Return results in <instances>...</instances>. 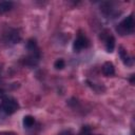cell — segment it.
<instances>
[{
  "label": "cell",
  "instance_id": "4fadbf2b",
  "mask_svg": "<svg viewBox=\"0 0 135 135\" xmlns=\"http://www.w3.org/2000/svg\"><path fill=\"white\" fill-rule=\"evenodd\" d=\"M3 97V91L0 89V98H2Z\"/></svg>",
  "mask_w": 135,
  "mask_h": 135
},
{
  "label": "cell",
  "instance_id": "5bb4252c",
  "mask_svg": "<svg viewBox=\"0 0 135 135\" xmlns=\"http://www.w3.org/2000/svg\"><path fill=\"white\" fill-rule=\"evenodd\" d=\"M5 135H14V134H5Z\"/></svg>",
  "mask_w": 135,
  "mask_h": 135
},
{
  "label": "cell",
  "instance_id": "3957f363",
  "mask_svg": "<svg viewBox=\"0 0 135 135\" xmlns=\"http://www.w3.org/2000/svg\"><path fill=\"white\" fill-rule=\"evenodd\" d=\"M88 46H89V40H88V38L85 36L79 34L77 36V38L75 39L74 43H73L74 51L75 52H80L81 50H83V49H85Z\"/></svg>",
  "mask_w": 135,
  "mask_h": 135
},
{
  "label": "cell",
  "instance_id": "8992f818",
  "mask_svg": "<svg viewBox=\"0 0 135 135\" xmlns=\"http://www.w3.org/2000/svg\"><path fill=\"white\" fill-rule=\"evenodd\" d=\"M102 74L107 77H110V76H113L115 74V68H114V64L110 61H107L103 63L102 65Z\"/></svg>",
  "mask_w": 135,
  "mask_h": 135
},
{
  "label": "cell",
  "instance_id": "5b68a950",
  "mask_svg": "<svg viewBox=\"0 0 135 135\" xmlns=\"http://www.w3.org/2000/svg\"><path fill=\"white\" fill-rule=\"evenodd\" d=\"M118 53H119V56H120V59L122 60V62L126 64V65H132L133 64V59L132 57L128 54V52L122 47V46H119L118 47Z\"/></svg>",
  "mask_w": 135,
  "mask_h": 135
},
{
  "label": "cell",
  "instance_id": "7a4b0ae2",
  "mask_svg": "<svg viewBox=\"0 0 135 135\" xmlns=\"http://www.w3.org/2000/svg\"><path fill=\"white\" fill-rule=\"evenodd\" d=\"M19 104L17 100L13 97H4L1 102V110L6 114V115H12L16 111H18Z\"/></svg>",
  "mask_w": 135,
  "mask_h": 135
},
{
  "label": "cell",
  "instance_id": "9c48e42d",
  "mask_svg": "<svg viewBox=\"0 0 135 135\" xmlns=\"http://www.w3.org/2000/svg\"><path fill=\"white\" fill-rule=\"evenodd\" d=\"M35 123V119L31 115H26L23 117V126L24 128H32Z\"/></svg>",
  "mask_w": 135,
  "mask_h": 135
},
{
  "label": "cell",
  "instance_id": "8fae6325",
  "mask_svg": "<svg viewBox=\"0 0 135 135\" xmlns=\"http://www.w3.org/2000/svg\"><path fill=\"white\" fill-rule=\"evenodd\" d=\"M64 65H65V63H64V60H63V59H57V60L55 61V63H54V66H55V69H57V70L63 69Z\"/></svg>",
  "mask_w": 135,
  "mask_h": 135
},
{
  "label": "cell",
  "instance_id": "277c9868",
  "mask_svg": "<svg viewBox=\"0 0 135 135\" xmlns=\"http://www.w3.org/2000/svg\"><path fill=\"white\" fill-rule=\"evenodd\" d=\"M4 40L5 42L7 43H11V44H15V43H18L20 40H21V36L19 34V32L15 28H11L8 30V32L4 35Z\"/></svg>",
  "mask_w": 135,
  "mask_h": 135
},
{
  "label": "cell",
  "instance_id": "6da1fadb",
  "mask_svg": "<svg viewBox=\"0 0 135 135\" xmlns=\"http://www.w3.org/2000/svg\"><path fill=\"white\" fill-rule=\"evenodd\" d=\"M116 31L120 34V35H129L132 34L134 32V18H133V14L129 15L128 17H126L117 26H116Z\"/></svg>",
  "mask_w": 135,
  "mask_h": 135
},
{
  "label": "cell",
  "instance_id": "30bf717a",
  "mask_svg": "<svg viewBox=\"0 0 135 135\" xmlns=\"http://www.w3.org/2000/svg\"><path fill=\"white\" fill-rule=\"evenodd\" d=\"M78 135H92L91 132V128L89 126H83L80 130V132L78 133Z\"/></svg>",
  "mask_w": 135,
  "mask_h": 135
},
{
  "label": "cell",
  "instance_id": "52a82bcc",
  "mask_svg": "<svg viewBox=\"0 0 135 135\" xmlns=\"http://www.w3.org/2000/svg\"><path fill=\"white\" fill-rule=\"evenodd\" d=\"M104 39V45H105V50L108 53H112L115 49V38L112 35H107Z\"/></svg>",
  "mask_w": 135,
  "mask_h": 135
},
{
  "label": "cell",
  "instance_id": "7c38bea8",
  "mask_svg": "<svg viewBox=\"0 0 135 135\" xmlns=\"http://www.w3.org/2000/svg\"><path fill=\"white\" fill-rule=\"evenodd\" d=\"M58 135H75L71 130H65V131H62L61 133H59Z\"/></svg>",
  "mask_w": 135,
  "mask_h": 135
},
{
  "label": "cell",
  "instance_id": "ba28073f",
  "mask_svg": "<svg viewBox=\"0 0 135 135\" xmlns=\"http://www.w3.org/2000/svg\"><path fill=\"white\" fill-rule=\"evenodd\" d=\"M14 3L12 1H1L0 2V14H4L12 9Z\"/></svg>",
  "mask_w": 135,
  "mask_h": 135
}]
</instances>
